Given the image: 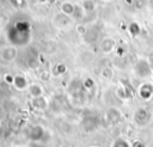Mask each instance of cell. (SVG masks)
Returning <instances> with one entry per match:
<instances>
[{
    "label": "cell",
    "instance_id": "obj_1",
    "mask_svg": "<svg viewBox=\"0 0 153 147\" xmlns=\"http://www.w3.org/2000/svg\"><path fill=\"white\" fill-rule=\"evenodd\" d=\"M61 12H62L65 16H72V14H74V12H75V7H74V5H73L72 2L65 1V2H62V5H61Z\"/></svg>",
    "mask_w": 153,
    "mask_h": 147
},
{
    "label": "cell",
    "instance_id": "obj_2",
    "mask_svg": "<svg viewBox=\"0 0 153 147\" xmlns=\"http://www.w3.org/2000/svg\"><path fill=\"white\" fill-rule=\"evenodd\" d=\"M2 57L5 59V60H7V61H10V60H13V59H16V56H17V49L16 48H6V49H4V51H2Z\"/></svg>",
    "mask_w": 153,
    "mask_h": 147
},
{
    "label": "cell",
    "instance_id": "obj_3",
    "mask_svg": "<svg viewBox=\"0 0 153 147\" xmlns=\"http://www.w3.org/2000/svg\"><path fill=\"white\" fill-rule=\"evenodd\" d=\"M14 84H16L17 87L24 88L26 86V80L24 78H22V76H17V78H14Z\"/></svg>",
    "mask_w": 153,
    "mask_h": 147
},
{
    "label": "cell",
    "instance_id": "obj_4",
    "mask_svg": "<svg viewBox=\"0 0 153 147\" xmlns=\"http://www.w3.org/2000/svg\"><path fill=\"white\" fill-rule=\"evenodd\" d=\"M93 7H94V5H93V1L92 0H85L84 2H82V8L85 10V11H92L93 10Z\"/></svg>",
    "mask_w": 153,
    "mask_h": 147
},
{
    "label": "cell",
    "instance_id": "obj_5",
    "mask_svg": "<svg viewBox=\"0 0 153 147\" xmlns=\"http://www.w3.org/2000/svg\"><path fill=\"white\" fill-rule=\"evenodd\" d=\"M103 1H109V0H103Z\"/></svg>",
    "mask_w": 153,
    "mask_h": 147
}]
</instances>
